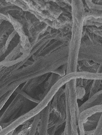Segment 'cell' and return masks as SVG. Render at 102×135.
Listing matches in <instances>:
<instances>
[{
	"label": "cell",
	"mask_w": 102,
	"mask_h": 135,
	"mask_svg": "<svg viewBox=\"0 0 102 135\" xmlns=\"http://www.w3.org/2000/svg\"><path fill=\"white\" fill-rule=\"evenodd\" d=\"M85 10L83 1H71V37L68 45L66 74L77 71L79 57L82 42Z\"/></svg>",
	"instance_id": "1"
},
{
	"label": "cell",
	"mask_w": 102,
	"mask_h": 135,
	"mask_svg": "<svg viewBox=\"0 0 102 135\" xmlns=\"http://www.w3.org/2000/svg\"><path fill=\"white\" fill-rule=\"evenodd\" d=\"M83 60L91 61L102 66V45L94 44L83 40L79 61Z\"/></svg>",
	"instance_id": "2"
},
{
	"label": "cell",
	"mask_w": 102,
	"mask_h": 135,
	"mask_svg": "<svg viewBox=\"0 0 102 135\" xmlns=\"http://www.w3.org/2000/svg\"><path fill=\"white\" fill-rule=\"evenodd\" d=\"M25 99L26 98L22 95L17 94L0 117V124L9 122L15 119L25 103Z\"/></svg>",
	"instance_id": "3"
},
{
	"label": "cell",
	"mask_w": 102,
	"mask_h": 135,
	"mask_svg": "<svg viewBox=\"0 0 102 135\" xmlns=\"http://www.w3.org/2000/svg\"><path fill=\"white\" fill-rule=\"evenodd\" d=\"M51 102L40 112L37 135H48Z\"/></svg>",
	"instance_id": "4"
},
{
	"label": "cell",
	"mask_w": 102,
	"mask_h": 135,
	"mask_svg": "<svg viewBox=\"0 0 102 135\" xmlns=\"http://www.w3.org/2000/svg\"><path fill=\"white\" fill-rule=\"evenodd\" d=\"M102 113V104L94 105L83 111L79 113L78 124L84 125L89 118L97 113Z\"/></svg>",
	"instance_id": "5"
},
{
	"label": "cell",
	"mask_w": 102,
	"mask_h": 135,
	"mask_svg": "<svg viewBox=\"0 0 102 135\" xmlns=\"http://www.w3.org/2000/svg\"><path fill=\"white\" fill-rule=\"evenodd\" d=\"M102 104V89L100 90L96 94L89 98L87 100L79 107V113L86 109L92 107L94 105Z\"/></svg>",
	"instance_id": "6"
},
{
	"label": "cell",
	"mask_w": 102,
	"mask_h": 135,
	"mask_svg": "<svg viewBox=\"0 0 102 135\" xmlns=\"http://www.w3.org/2000/svg\"><path fill=\"white\" fill-rule=\"evenodd\" d=\"M84 2L89 10L102 12V1H85Z\"/></svg>",
	"instance_id": "7"
},
{
	"label": "cell",
	"mask_w": 102,
	"mask_h": 135,
	"mask_svg": "<svg viewBox=\"0 0 102 135\" xmlns=\"http://www.w3.org/2000/svg\"><path fill=\"white\" fill-rule=\"evenodd\" d=\"M102 83V80H95L92 81L89 93V98L93 97L99 91V90L101 88Z\"/></svg>",
	"instance_id": "8"
},
{
	"label": "cell",
	"mask_w": 102,
	"mask_h": 135,
	"mask_svg": "<svg viewBox=\"0 0 102 135\" xmlns=\"http://www.w3.org/2000/svg\"><path fill=\"white\" fill-rule=\"evenodd\" d=\"M15 91V90H12L9 91L8 92H7V93L5 94V95H4L3 97L0 99V110H2L4 105L6 104V103L13 93V92Z\"/></svg>",
	"instance_id": "9"
},
{
	"label": "cell",
	"mask_w": 102,
	"mask_h": 135,
	"mask_svg": "<svg viewBox=\"0 0 102 135\" xmlns=\"http://www.w3.org/2000/svg\"><path fill=\"white\" fill-rule=\"evenodd\" d=\"M93 135H102V113Z\"/></svg>",
	"instance_id": "10"
},
{
	"label": "cell",
	"mask_w": 102,
	"mask_h": 135,
	"mask_svg": "<svg viewBox=\"0 0 102 135\" xmlns=\"http://www.w3.org/2000/svg\"><path fill=\"white\" fill-rule=\"evenodd\" d=\"M30 128V127L24 129L23 130L20 129L19 132H16V133L15 134V135H28Z\"/></svg>",
	"instance_id": "11"
},
{
	"label": "cell",
	"mask_w": 102,
	"mask_h": 135,
	"mask_svg": "<svg viewBox=\"0 0 102 135\" xmlns=\"http://www.w3.org/2000/svg\"><path fill=\"white\" fill-rule=\"evenodd\" d=\"M94 130H95V129L93 130L90 131H86L85 130L84 135H93L94 132Z\"/></svg>",
	"instance_id": "12"
}]
</instances>
